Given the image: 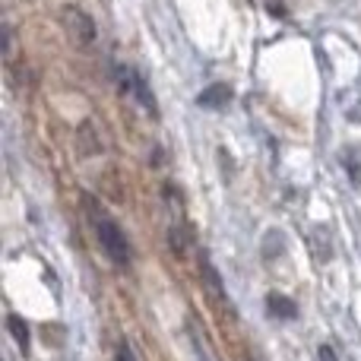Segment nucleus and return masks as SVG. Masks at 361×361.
<instances>
[{
  "instance_id": "obj_1",
  "label": "nucleus",
  "mask_w": 361,
  "mask_h": 361,
  "mask_svg": "<svg viewBox=\"0 0 361 361\" xmlns=\"http://www.w3.org/2000/svg\"><path fill=\"white\" fill-rule=\"evenodd\" d=\"M82 203H86L89 222H92L95 235H99V244H102V250H105V257L114 263V267L127 269V267H130V263H133V247H130V241H127L124 228H121V225L114 222V219H111V212H108L105 206L99 203V200L86 197V200H82Z\"/></svg>"
},
{
  "instance_id": "obj_2",
  "label": "nucleus",
  "mask_w": 361,
  "mask_h": 361,
  "mask_svg": "<svg viewBox=\"0 0 361 361\" xmlns=\"http://www.w3.org/2000/svg\"><path fill=\"white\" fill-rule=\"evenodd\" d=\"M61 25L80 44H92L95 42V23L89 19V13L82 10V6H73V4L63 6V10H61Z\"/></svg>"
},
{
  "instance_id": "obj_3",
  "label": "nucleus",
  "mask_w": 361,
  "mask_h": 361,
  "mask_svg": "<svg viewBox=\"0 0 361 361\" xmlns=\"http://www.w3.org/2000/svg\"><path fill=\"white\" fill-rule=\"evenodd\" d=\"M118 80H121V86L127 89V92H133L140 99V105L146 108V111H152L156 114V99H152V92H149V86H146V80L137 73V70H130V67H118Z\"/></svg>"
},
{
  "instance_id": "obj_4",
  "label": "nucleus",
  "mask_w": 361,
  "mask_h": 361,
  "mask_svg": "<svg viewBox=\"0 0 361 361\" xmlns=\"http://www.w3.org/2000/svg\"><path fill=\"white\" fill-rule=\"evenodd\" d=\"M200 279H203V288L209 295V301L216 307H225V288H222V279H219L216 267L209 260H200Z\"/></svg>"
},
{
  "instance_id": "obj_5",
  "label": "nucleus",
  "mask_w": 361,
  "mask_h": 361,
  "mask_svg": "<svg viewBox=\"0 0 361 361\" xmlns=\"http://www.w3.org/2000/svg\"><path fill=\"white\" fill-rule=\"evenodd\" d=\"M228 102H231V86H225V82H212V86H206L203 92L197 95V105L209 108V111H219V108H225Z\"/></svg>"
},
{
  "instance_id": "obj_6",
  "label": "nucleus",
  "mask_w": 361,
  "mask_h": 361,
  "mask_svg": "<svg viewBox=\"0 0 361 361\" xmlns=\"http://www.w3.org/2000/svg\"><path fill=\"white\" fill-rule=\"evenodd\" d=\"M267 311L273 314V317H279V320H295V317H298V307H295V301L286 298V295H279V292H273L267 298Z\"/></svg>"
},
{
  "instance_id": "obj_7",
  "label": "nucleus",
  "mask_w": 361,
  "mask_h": 361,
  "mask_svg": "<svg viewBox=\"0 0 361 361\" xmlns=\"http://www.w3.org/2000/svg\"><path fill=\"white\" fill-rule=\"evenodd\" d=\"M6 330H10V336L16 339V345L23 352H29V343H32V336H29V326H25V320L23 317H16V314H10L6 317Z\"/></svg>"
},
{
  "instance_id": "obj_8",
  "label": "nucleus",
  "mask_w": 361,
  "mask_h": 361,
  "mask_svg": "<svg viewBox=\"0 0 361 361\" xmlns=\"http://www.w3.org/2000/svg\"><path fill=\"white\" fill-rule=\"evenodd\" d=\"M343 162L345 169H349V178L361 184V146H349V149L343 152Z\"/></svg>"
},
{
  "instance_id": "obj_9",
  "label": "nucleus",
  "mask_w": 361,
  "mask_h": 361,
  "mask_svg": "<svg viewBox=\"0 0 361 361\" xmlns=\"http://www.w3.org/2000/svg\"><path fill=\"white\" fill-rule=\"evenodd\" d=\"M317 358H320V361H339L336 349H333L330 343H324V345H320V349H317Z\"/></svg>"
},
{
  "instance_id": "obj_10",
  "label": "nucleus",
  "mask_w": 361,
  "mask_h": 361,
  "mask_svg": "<svg viewBox=\"0 0 361 361\" xmlns=\"http://www.w3.org/2000/svg\"><path fill=\"white\" fill-rule=\"evenodd\" d=\"M118 361H137V358H133V352H130V345H127V343H121V345H118Z\"/></svg>"
}]
</instances>
